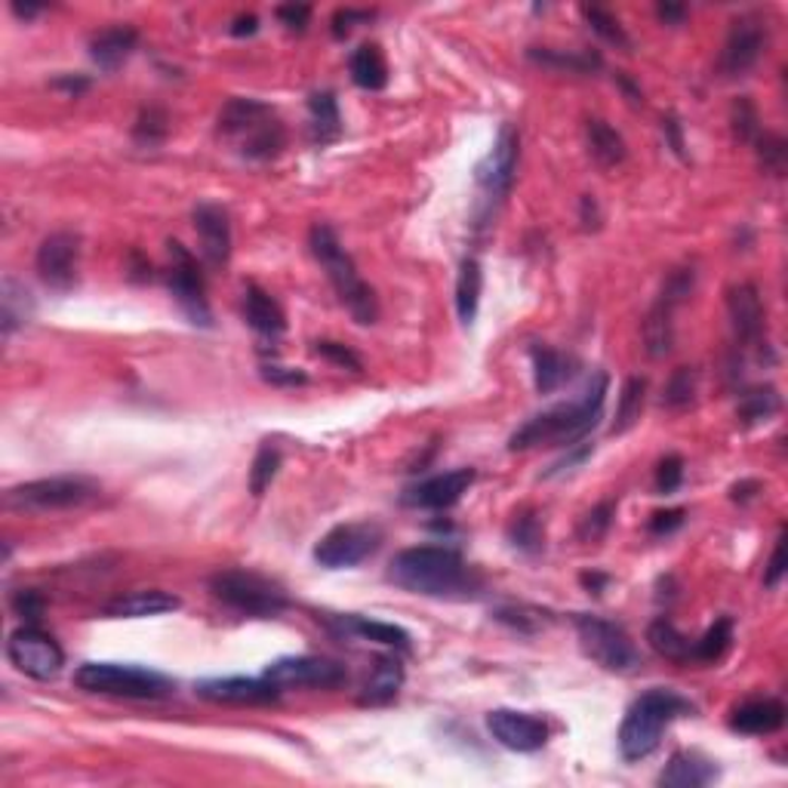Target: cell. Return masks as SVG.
Wrapping results in <instances>:
<instances>
[{"mask_svg":"<svg viewBox=\"0 0 788 788\" xmlns=\"http://www.w3.org/2000/svg\"><path fill=\"white\" fill-rule=\"evenodd\" d=\"M388 579L407 592L425 597L481 595V577L459 551L444 545H416L398 551L388 563Z\"/></svg>","mask_w":788,"mask_h":788,"instance_id":"obj_1","label":"cell"},{"mask_svg":"<svg viewBox=\"0 0 788 788\" xmlns=\"http://www.w3.org/2000/svg\"><path fill=\"white\" fill-rule=\"evenodd\" d=\"M607 398V376L597 373L595 383L582 391L579 401L551 407L540 416L526 420L511 438L508 450H533V447H570L582 440L601 420V407Z\"/></svg>","mask_w":788,"mask_h":788,"instance_id":"obj_2","label":"cell"},{"mask_svg":"<svg viewBox=\"0 0 788 788\" xmlns=\"http://www.w3.org/2000/svg\"><path fill=\"white\" fill-rule=\"evenodd\" d=\"M308 246L315 253V259L320 263V268L327 271V278L334 283L336 296L339 302L349 308V315L357 320V324H376L379 317V302H376V293L357 271V265L345 253V246L339 244L336 231L324 222H317L308 231Z\"/></svg>","mask_w":788,"mask_h":788,"instance_id":"obj_3","label":"cell"},{"mask_svg":"<svg viewBox=\"0 0 788 788\" xmlns=\"http://www.w3.org/2000/svg\"><path fill=\"white\" fill-rule=\"evenodd\" d=\"M219 133L246 160L278 158L287 145V130H283L281 118L259 99H231L219 111Z\"/></svg>","mask_w":788,"mask_h":788,"instance_id":"obj_4","label":"cell"},{"mask_svg":"<svg viewBox=\"0 0 788 788\" xmlns=\"http://www.w3.org/2000/svg\"><path fill=\"white\" fill-rule=\"evenodd\" d=\"M693 712V705L671 690H650L629 708L619 727V752L626 761H644L659 749L666 727L675 718Z\"/></svg>","mask_w":788,"mask_h":788,"instance_id":"obj_5","label":"cell"},{"mask_svg":"<svg viewBox=\"0 0 788 788\" xmlns=\"http://www.w3.org/2000/svg\"><path fill=\"white\" fill-rule=\"evenodd\" d=\"M74 683L87 693L99 696H123V700H160L173 693V681L160 671L121 663H84L74 671Z\"/></svg>","mask_w":788,"mask_h":788,"instance_id":"obj_6","label":"cell"},{"mask_svg":"<svg viewBox=\"0 0 788 788\" xmlns=\"http://www.w3.org/2000/svg\"><path fill=\"white\" fill-rule=\"evenodd\" d=\"M210 592L226 607L256 619H275L290 607V597L278 582L250 570H219L210 577Z\"/></svg>","mask_w":788,"mask_h":788,"instance_id":"obj_7","label":"cell"},{"mask_svg":"<svg viewBox=\"0 0 788 788\" xmlns=\"http://www.w3.org/2000/svg\"><path fill=\"white\" fill-rule=\"evenodd\" d=\"M99 496V484L77 474H56V477H40L10 487L3 502L13 511H28V514H50V511H69L93 502Z\"/></svg>","mask_w":788,"mask_h":788,"instance_id":"obj_8","label":"cell"},{"mask_svg":"<svg viewBox=\"0 0 788 788\" xmlns=\"http://www.w3.org/2000/svg\"><path fill=\"white\" fill-rule=\"evenodd\" d=\"M577 626L579 644L585 650V656L597 663L604 671H616V675H629L641 668V653L629 638V631L616 626L610 619H601L592 614L573 616Z\"/></svg>","mask_w":788,"mask_h":788,"instance_id":"obj_9","label":"cell"},{"mask_svg":"<svg viewBox=\"0 0 788 788\" xmlns=\"http://www.w3.org/2000/svg\"><path fill=\"white\" fill-rule=\"evenodd\" d=\"M696 287V271L693 268H675L663 283V293L653 302L647 320H644V345L650 357H666L675 349V312L683 305V299Z\"/></svg>","mask_w":788,"mask_h":788,"instance_id":"obj_10","label":"cell"},{"mask_svg":"<svg viewBox=\"0 0 788 788\" xmlns=\"http://www.w3.org/2000/svg\"><path fill=\"white\" fill-rule=\"evenodd\" d=\"M379 545L383 530L376 524H339L317 540L315 561L327 570H345L373 558Z\"/></svg>","mask_w":788,"mask_h":788,"instance_id":"obj_11","label":"cell"},{"mask_svg":"<svg viewBox=\"0 0 788 788\" xmlns=\"http://www.w3.org/2000/svg\"><path fill=\"white\" fill-rule=\"evenodd\" d=\"M263 678L278 690H334L345 683L349 671L327 656H283L265 666Z\"/></svg>","mask_w":788,"mask_h":788,"instance_id":"obj_12","label":"cell"},{"mask_svg":"<svg viewBox=\"0 0 788 788\" xmlns=\"http://www.w3.org/2000/svg\"><path fill=\"white\" fill-rule=\"evenodd\" d=\"M7 659L35 681H53L65 666V653L47 631L37 626H22L7 641Z\"/></svg>","mask_w":788,"mask_h":788,"instance_id":"obj_13","label":"cell"},{"mask_svg":"<svg viewBox=\"0 0 788 788\" xmlns=\"http://www.w3.org/2000/svg\"><path fill=\"white\" fill-rule=\"evenodd\" d=\"M167 246H170V293L192 324L210 327L213 315L207 305V287H204L201 265L179 241H170Z\"/></svg>","mask_w":788,"mask_h":788,"instance_id":"obj_14","label":"cell"},{"mask_svg":"<svg viewBox=\"0 0 788 788\" xmlns=\"http://www.w3.org/2000/svg\"><path fill=\"white\" fill-rule=\"evenodd\" d=\"M518 155H521V140L511 126L499 130V140L490 148V155L477 163L474 179L484 194V204H502L514 185V170H518Z\"/></svg>","mask_w":788,"mask_h":788,"instance_id":"obj_15","label":"cell"},{"mask_svg":"<svg viewBox=\"0 0 788 788\" xmlns=\"http://www.w3.org/2000/svg\"><path fill=\"white\" fill-rule=\"evenodd\" d=\"M767 22L757 16H742L730 25V35L724 40L720 50L718 71L724 77H745L749 71L761 62V56L767 50Z\"/></svg>","mask_w":788,"mask_h":788,"instance_id":"obj_16","label":"cell"},{"mask_svg":"<svg viewBox=\"0 0 788 788\" xmlns=\"http://www.w3.org/2000/svg\"><path fill=\"white\" fill-rule=\"evenodd\" d=\"M37 275L56 293H69L81 271V238L74 231H56L37 246Z\"/></svg>","mask_w":788,"mask_h":788,"instance_id":"obj_17","label":"cell"},{"mask_svg":"<svg viewBox=\"0 0 788 788\" xmlns=\"http://www.w3.org/2000/svg\"><path fill=\"white\" fill-rule=\"evenodd\" d=\"M487 730L499 745L511 752H540L548 742V727L543 718L514 712V708H496L487 715Z\"/></svg>","mask_w":788,"mask_h":788,"instance_id":"obj_18","label":"cell"},{"mask_svg":"<svg viewBox=\"0 0 788 788\" xmlns=\"http://www.w3.org/2000/svg\"><path fill=\"white\" fill-rule=\"evenodd\" d=\"M472 484L474 469H456V472L435 474L422 484H413L401 496V502L407 508H422V511H444V508H453Z\"/></svg>","mask_w":788,"mask_h":788,"instance_id":"obj_19","label":"cell"},{"mask_svg":"<svg viewBox=\"0 0 788 788\" xmlns=\"http://www.w3.org/2000/svg\"><path fill=\"white\" fill-rule=\"evenodd\" d=\"M201 256L210 268H226L231 259V219L219 204H197L192 213Z\"/></svg>","mask_w":788,"mask_h":788,"instance_id":"obj_20","label":"cell"},{"mask_svg":"<svg viewBox=\"0 0 788 788\" xmlns=\"http://www.w3.org/2000/svg\"><path fill=\"white\" fill-rule=\"evenodd\" d=\"M197 696L226 705H271L278 702L281 690L265 678H213L197 683Z\"/></svg>","mask_w":788,"mask_h":788,"instance_id":"obj_21","label":"cell"},{"mask_svg":"<svg viewBox=\"0 0 788 788\" xmlns=\"http://www.w3.org/2000/svg\"><path fill=\"white\" fill-rule=\"evenodd\" d=\"M727 315L734 324L736 336L745 342V345H757L761 336L767 330V312H764V302L754 283H736L727 293Z\"/></svg>","mask_w":788,"mask_h":788,"instance_id":"obj_22","label":"cell"},{"mask_svg":"<svg viewBox=\"0 0 788 788\" xmlns=\"http://www.w3.org/2000/svg\"><path fill=\"white\" fill-rule=\"evenodd\" d=\"M786 724V705L779 700H752L742 702L730 715V727L749 736L779 734Z\"/></svg>","mask_w":788,"mask_h":788,"instance_id":"obj_23","label":"cell"},{"mask_svg":"<svg viewBox=\"0 0 788 788\" xmlns=\"http://www.w3.org/2000/svg\"><path fill=\"white\" fill-rule=\"evenodd\" d=\"M182 607V601L170 592H160V589H142V592H130V595L111 601L102 614L111 619H145V616H160L173 614Z\"/></svg>","mask_w":788,"mask_h":788,"instance_id":"obj_24","label":"cell"},{"mask_svg":"<svg viewBox=\"0 0 788 788\" xmlns=\"http://www.w3.org/2000/svg\"><path fill=\"white\" fill-rule=\"evenodd\" d=\"M136 44H140L136 28H130V25H111V28L99 32V35L89 40V59L102 71H118L123 62L133 56Z\"/></svg>","mask_w":788,"mask_h":788,"instance_id":"obj_25","label":"cell"},{"mask_svg":"<svg viewBox=\"0 0 788 788\" xmlns=\"http://www.w3.org/2000/svg\"><path fill=\"white\" fill-rule=\"evenodd\" d=\"M715 779H718V767L712 761H705L693 752H675L656 783L668 788H700L715 783Z\"/></svg>","mask_w":788,"mask_h":788,"instance_id":"obj_26","label":"cell"},{"mask_svg":"<svg viewBox=\"0 0 788 788\" xmlns=\"http://www.w3.org/2000/svg\"><path fill=\"white\" fill-rule=\"evenodd\" d=\"M330 626L339 629L342 634L349 638H364V641H373V644H386V647L395 650H410V634L401 629V626H391V622H376V619H367V616H336L330 619Z\"/></svg>","mask_w":788,"mask_h":788,"instance_id":"obj_27","label":"cell"},{"mask_svg":"<svg viewBox=\"0 0 788 788\" xmlns=\"http://www.w3.org/2000/svg\"><path fill=\"white\" fill-rule=\"evenodd\" d=\"M403 687V666L398 656H376V663L369 668L364 690H361V702L364 705H386L398 696Z\"/></svg>","mask_w":788,"mask_h":788,"instance_id":"obj_28","label":"cell"},{"mask_svg":"<svg viewBox=\"0 0 788 788\" xmlns=\"http://www.w3.org/2000/svg\"><path fill=\"white\" fill-rule=\"evenodd\" d=\"M35 315V299L25 283H19L13 275H3L0 283V330L3 336H13L19 327H25Z\"/></svg>","mask_w":788,"mask_h":788,"instance_id":"obj_29","label":"cell"},{"mask_svg":"<svg viewBox=\"0 0 788 788\" xmlns=\"http://www.w3.org/2000/svg\"><path fill=\"white\" fill-rule=\"evenodd\" d=\"M244 317L256 334L271 336V339L287 330V317H283L281 305L256 283H250L244 290Z\"/></svg>","mask_w":788,"mask_h":788,"instance_id":"obj_30","label":"cell"},{"mask_svg":"<svg viewBox=\"0 0 788 788\" xmlns=\"http://www.w3.org/2000/svg\"><path fill=\"white\" fill-rule=\"evenodd\" d=\"M308 130L317 145H330L342 136V118H339V106L330 89L308 96Z\"/></svg>","mask_w":788,"mask_h":788,"instance_id":"obj_31","label":"cell"},{"mask_svg":"<svg viewBox=\"0 0 788 788\" xmlns=\"http://www.w3.org/2000/svg\"><path fill=\"white\" fill-rule=\"evenodd\" d=\"M585 140H589V151H592V158L597 160V167H604V170H614L619 167L622 160H626V140L616 133L614 126L607 121H589L585 123Z\"/></svg>","mask_w":788,"mask_h":788,"instance_id":"obj_32","label":"cell"},{"mask_svg":"<svg viewBox=\"0 0 788 788\" xmlns=\"http://www.w3.org/2000/svg\"><path fill=\"white\" fill-rule=\"evenodd\" d=\"M533 376H536V391L540 395H551L573 376V361L555 349L536 345L533 349Z\"/></svg>","mask_w":788,"mask_h":788,"instance_id":"obj_33","label":"cell"},{"mask_svg":"<svg viewBox=\"0 0 788 788\" xmlns=\"http://www.w3.org/2000/svg\"><path fill=\"white\" fill-rule=\"evenodd\" d=\"M526 59L551 71H567V74H595L604 69L597 53H573V50H551V47H530Z\"/></svg>","mask_w":788,"mask_h":788,"instance_id":"obj_34","label":"cell"},{"mask_svg":"<svg viewBox=\"0 0 788 788\" xmlns=\"http://www.w3.org/2000/svg\"><path fill=\"white\" fill-rule=\"evenodd\" d=\"M647 641H650V647L656 650L659 656H666L668 663H678V666L693 663V641H690L683 631H678L675 622H668L666 616H663V619H656V622L650 626Z\"/></svg>","mask_w":788,"mask_h":788,"instance_id":"obj_35","label":"cell"},{"mask_svg":"<svg viewBox=\"0 0 788 788\" xmlns=\"http://www.w3.org/2000/svg\"><path fill=\"white\" fill-rule=\"evenodd\" d=\"M351 81L361 89H383L388 84V65L376 44H361L349 59Z\"/></svg>","mask_w":788,"mask_h":788,"instance_id":"obj_36","label":"cell"},{"mask_svg":"<svg viewBox=\"0 0 788 788\" xmlns=\"http://www.w3.org/2000/svg\"><path fill=\"white\" fill-rule=\"evenodd\" d=\"M481 287H484L481 263H477V259H462V265H459V278H456V312H459V320H462V324H472L474 317H477Z\"/></svg>","mask_w":788,"mask_h":788,"instance_id":"obj_37","label":"cell"},{"mask_svg":"<svg viewBox=\"0 0 788 788\" xmlns=\"http://www.w3.org/2000/svg\"><path fill=\"white\" fill-rule=\"evenodd\" d=\"M779 407H783V398H779V391L773 386H757V388H749L742 398H739V407H736V416L742 425H757V422H767L771 416L779 413Z\"/></svg>","mask_w":788,"mask_h":788,"instance_id":"obj_38","label":"cell"},{"mask_svg":"<svg viewBox=\"0 0 788 788\" xmlns=\"http://www.w3.org/2000/svg\"><path fill=\"white\" fill-rule=\"evenodd\" d=\"M730 644H734V619L720 616L700 641H693V663L696 666H712V663L724 659V653L730 650Z\"/></svg>","mask_w":788,"mask_h":788,"instance_id":"obj_39","label":"cell"},{"mask_svg":"<svg viewBox=\"0 0 788 788\" xmlns=\"http://www.w3.org/2000/svg\"><path fill=\"white\" fill-rule=\"evenodd\" d=\"M644 401H647V383L644 379H626V386L619 391V403H616V420H614V435L629 432L634 422L641 420L644 413Z\"/></svg>","mask_w":788,"mask_h":788,"instance_id":"obj_40","label":"cell"},{"mask_svg":"<svg viewBox=\"0 0 788 788\" xmlns=\"http://www.w3.org/2000/svg\"><path fill=\"white\" fill-rule=\"evenodd\" d=\"M508 543L514 545L518 551H526V555H536V551H543L545 545V530H543V521H540V514L536 511H518L514 518H511V524H508Z\"/></svg>","mask_w":788,"mask_h":788,"instance_id":"obj_41","label":"cell"},{"mask_svg":"<svg viewBox=\"0 0 788 788\" xmlns=\"http://www.w3.org/2000/svg\"><path fill=\"white\" fill-rule=\"evenodd\" d=\"M167 133H170V118H167V111L158 106L142 108L140 118H136V126H133V142H136L140 148H148V151H151V148L163 145Z\"/></svg>","mask_w":788,"mask_h":788,"instance_id":"obj_42","label":"cell"},{"mask_svg":"<svg viewBox=\"0 0 788 788\" xmlns=\"http://www.w3.org/2000/svg\"><path fill=\"white\" fill-rule=\"evenodd\" d=\"M278 469H281V450L275 444H263L253 459V469H250V493L263 496L271 487V481L278 477Z\"/></svg>","mask_w":788,"mask_h":788,"instance_id":"obj_43","label":"cell"},{"mask_svg":"<svg viewBox=\"0 0 788 788\" xmlns=\"http://www.w3.org/2000/svg\"><path fill=\"white\" fill-rule=\"evenodd\" d=\"M496 622H502L508 629L521 631V634H533V631H540L548 626V614L543 610H536V607H524V604H508V607H499L496 614H493Z\"/></svg>","mask_w":788,"mask_h":788,"instance_id":"obj_44","label":"cell"},{"mask_svg":"<svg viewBox=\"0 0 788 788\" xmlns=\"http://www.w3.org/2000/svg\"><path fill=\"white\" fill-rule=\"evenodd\" d=\"M696 398V369L693 367H678L668 376L666 391H663V403L671 410H683L690 407Z\"/></svg>","mask_w":788,"mask_h":788,"instance_id":"obj_45","label":"cell"},{"mask_svg":"<svg viewBox=\"0 0 788 788\" xmlns=\"http://www.w3.org/2000/svg\"><path fill=\"white\" fill-rule=\"evenodd\" d=\"M757 163L764 167V173L771 175H783L786 173V160H788V145L783 136H776V133H761L757 140Z\"/></svg>","mask_w":788,"mask_h":788,"instance_id":"obj_46","label":"cell"},{"mask_svg":"<svg viewBox=\"0 0 788 788\" xmlns=\"http://www.w3.org/2000/svg\"><path fill=\"white\" fill-rule=\"evenodd\" d=\"M582 13H585V19H589V25H592V32H595L597 37H604L607 44H614L619 50H631L629 35L622 32V25H619L607 10H601V7H585Z\"/></svg>","mask_w":788,"mask_h":788,"instance_id":"obj_47","label":"cell"},{"mask_svg":"<svg viewBox=\"0 0 788 788\" xmlns=\"http://www.w3.org/2000/svg\"><path fill=\"white\" fill-rule=\"evenodd\" d=\"M614 511H616V502H601L595 506L585 518H582V524H579V540L582 543H597V540H604V533L610 530L614 524Z\"/></svg>","mask_w":788,"mask_h":788,"instance_id":"obj_48","label":"cell"},{"mask_svg":"<svg viewBox=\"0 0 788 788\" xmlns=\"http://www.w3.org/2000/svg\"><path fill=\"white\" fill-rule=\"evenodd\" d=\"M315 354L317 357H324V361H330V364H336V367L351 369V373H361V369H364L361 357H357L351 349H345L342 342H334V339H320V342H315Z\"/></svg>","mask_w":788,"mask_h":788,"instance_id":"obj_49","label":"cell"},{"mask_svg":"<svg viewBox=\"0 0 788 788\" xmlns=\"http://www.w3.org/2000/svg\"><path fill=\"white\" fill-rule=\"evenodd\" d=\"M734 133H736V140H742V142H754L757 136H761V121H757V111H754V106L742 96V99H736V106H734Z\"/></svg>","mask_w":788,"mask_h":788,"instance_id":"obj_50","label":"cell"},{"mask_svg":"<svg viewBox=\"0 0 788 788\" xmlns=\"http://www.w3.org/2000/svg\"><path fill=\"white\" fill-rule=\"evenodd\" d=\"M10 604H13V614L25 619V626H37L44 610H47V601H44L40 592H35V589H19Z\"/></svg>","mask_w":788,"mask_h":788,"instance_id":"obj_51","label":"cell"},{"mask_svg":"<svg viewBox=\"0 0 788 788\" xmlns=\"http://www.w3.org/2000/svg\"><path fill=\"white\" fill-rule=\"evenodd\" d=\"M683 481V459L678 453L666 456L663 462H659V469H656V490L668 496V493H675L681 487Z\"/></svg>","mask_w":788,"mask_h":788,"instance_id":"obj_52","label":"cell"},{"mask_svg":"<svg viewBox=\"0 0 788 788\" xmlns=\"http://www.w3.org/2000/svg\"><path fill=\"white\" fill-rule=\"evenodd\" d=\"M376 16L373 10H354V7H345V10H336L334 19H330V25H334V37H345L354 28V25H361V22H369V19Z\"/></svg>","mask_w":788,"mask_h":788,"instance_id":"obj_53","label":"cell"},{"mask_svg":"<svg viewBox=\"0 0 788 788\" xmlns=\"http://www.w3.org/2000/svg\"><path fill=\"white\" fill-rule=\"evenodd\" d=\"M783 577H786V533L776 540V548H773L767 570H764V585H767V589H776V585L783 582Z\"/></svg>","mask_w":788,"mask_h":788,"instance_id":"obj_54","label":"cell"},{"mask_svg":"<svg viewBox=\"0 0 788 788\" xmlns=\"http://www.w3.org/2000/svg\"><path fill=\"white\" fill-rule=\"evenodd\" d=\"M263 379L271 383V386H305V383H308V376H305L302 369L278 367V364H265Z\"/></svg>","mask_w":788,"mask_h":788,"instance_id":"obj_55","label":"cell"},{"mask_svg":"<svg viewBox=\"0 0 788 788\" xmlns=\"http://www.w3.org/2000/svg\"><path fill=\"white\" fill-rule=\"evenodd\" d=\"M278 19H281V25H287L290 32H305V25H308V19H312V7H305V3H283V7H278Z\"/></svg>","mask_w":788,"mask_h":788,"instance_id":"obj_56","label":"cell"},{"mask_svg":"<svg viewBox=\"0 0 788 788\" xmlns=\"http://www.w3.org/2000/svg\"><path fill=\"white\" fill-rule=\"evenodd\" d=\"M681 524H683V508L656 511V514L650 518V533H653V536H668V533H675Z\"/></svg>","mask_w":788,"mask_h":788,"instance_id":"obj_57","label":"cell"},{"mask_svg":"<svg viewBox=\"0 0 788 788\" xmlns=\"http://www.w3.org/2000/svg\"><path fill=\"white\" fill-rule=\"evenodd\" d=\"M53 89H62L65 96H74V99H77L81 93H87L89 89V81L87 77H77V74H74V77H71V74H59L53 81Z\"/></svg>","mask_w":788,"mask_h":788,"instance_id":"obj_58","label":"cell"},{"mask_svg":"<svg viewBox=\"0 0 788 788\" xmlns=\"http://www.w3.org/2000/svg\"><path fill=\"white\" fill-rule=\"evenodd\" d=\"M663 133H666L671 151L683 158V136H681V123H678V118H666V121H663Z\"/></svg>","mask_w":788,"mask_h":788,"instance_id":"obj_59","label":"cell"},{"mask_svg":"<svg viewBox=\"0 0 788 788\" xmlns=\"http://www.w3.org/2000/svg\"><path fill=\"white\" fill-rule=\"evenodd\" d=\"M234 37H244V35H256L259 32V19L253 16V13H246V16H238L231 22V28H228Z\"/></svg>","mask_w":788,"mask_h":788,"instance_id":"obj_60","label":"cell"},{"mask_svg":"<svg viewBox=\"0 0 788 788\" xmlns=\"http://www.w3.org/2000/svg\"><path fill=\"white\" fill-rule=\"evenodd\" d=\"M656 13H659V19H663L666 25H681L683 16H687V10L678 7V3H659V7H656Z\"/></svg>","mask_w":788,"mask_h":788,"instance_id":"obj_61","label":"cell"},{"mask_svg":"<svg viewBox=\"0 0 788 788\" xmlns=\"http://www.w3.org/2000/svg\"><path fill=\"white\" fill-rule=\"evenodd\" d=\"M757 490H761V484H757V481H742V484H736L734 487V499L736 502H749Z\"/></svg>","mask_w":788,"mask_h":788,"instance_id":"obj_62","label":"cell"},{"mask_svg":"<svg viewBox=\"0 0 788 788\" xmlns=\"http://www.w3.org/2000/svg\"><path fill=\"white\" fill-rule=\"evenodd\" d=\"M607 582H610V579L604 577V573H582V585H585L592 595H601V589H604Z\"/></svg>","mask_w":788,"mask_h":788,"instance_id":"obj_63","label":"cell"},{"mask_svg":"<svg viewBox=\"0 0 788 788\" xmlns=\"http://www.w3.org/2000/svg\"><path fill=\"white\" fill-rule=\"evenodd\" d=\"M19 19H35L44 7L40 3H22V0H13V7H10Z\"/></svg>","mask_w":788,"mask_h":788,"instance_id":"obj_64","label":"cell"}]
</instances>
